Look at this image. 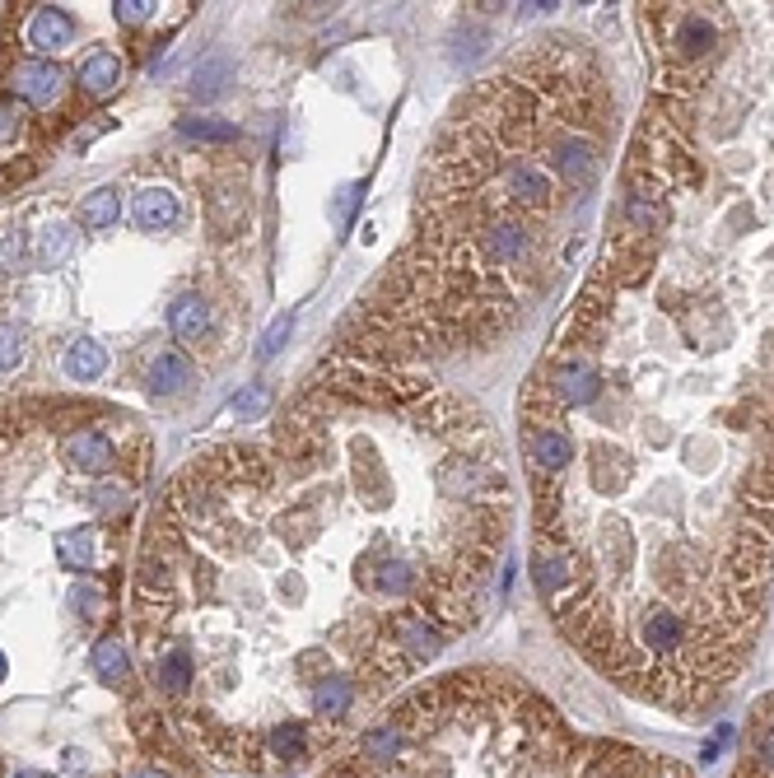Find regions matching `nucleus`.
<instances>
[{
    "mask_svg": "<svg viewBox=\"0 0 774 778\" xmlns=\"http://www.w3.org/2000/svg\"><path fill=\"white\" fill-rule=\"evenodd\" d=\"M177 131H183L187 140H201V145H229V140H238V126L224 122V118H210V112H192V118L177 122Z\"/></svg>",
    "mask_w": 774,
    "mask_h": 778,
    "instance_id": "13",
    "label": "nucleus"
},
{
    "mask_svg": "<svg viewBox=\"0 0 774 778\" xmlns=\"http://www.w3.org/2000/svg\"><path fill=\"white\" fill-rule=\"evenodd\" d=\"M351 700H355V681L351 676H322L318 686H312V714L318 718H345L351 714Z\"/></svg>",
    "mask_w": 774,
    "mask_h": 778,
    "instance_id": "6",
    "label": "nucleus"
},
{
    "mask_svg": "<svg viewBox=\"0 0 774 778\" xmlns=\"http://www.w3.org/2000/svg\"><path fill=\"white\" fill-rule=\"evenodd\" d=\"M71 38H75V20H71L65 10L47 5V10L33 14V24H28V47H33L38 57H52V52H61V47H71Z\"/></svg>",
    "mask_w": 774,
    "mask_h": 778,
    "instance_id": "4",
    "label": "nucleus"
},
{
    "mask_svg": "<svg viewBox=\"0 0 774 778\" xmlns=\"http://www.w3.org/2000/svg\"><path fill=\"white\" fill-rule=\"evenodd\" d=\"M118 214H122V196L112 187H94L85 201H79V224L85 229H108V224H118Z\"/></svg>",
    "mask_w": 774,
    "mask_h": 778,
    "instance_id": "15",
    "label": "nucleus"
},
{
    "mask_svg": "<svg viewBox=\"0 0 774 778\" xmlns=\"http://www.w3.org/2000/svg\"><path fill=\"white\" fill-rule=\"evenodd\" d=\"M0 681H5V653H0Z\"/></svg>",
    "mask_w": 774,
    "mask_h": 778,
    "instance_id": "29",
    "label": "nucleus"
},
{
    "mask_svg": "<svg viewBox=\"0 0 774 778\" xmlns=\"http://www.w3.org/2000/svg\"><path fill=\"white\" fill-rule=\"evenodd\" d=\"M267 410H271V387L267 383H248L234 396V416L238 420H261Z\"/></svg>",
    "mask_w": 774,
    "mask_h": 778,
    "instance_id": "20",
    "label": "nucleus"
},
{
    "mask_svg": "<svg viewBox=\"0 0 774 778\" xmlns=\"http://www.w3.org/2000/svg\"><path fill=\"white\" fill-rule=\"evenodd\" d=\"M14 778H52V774H42V769H20Z\"/></svg>",
    "mask_w": 774,
    "mask_h": 778,
    "instance_id": "28",
    "label": "nucleus"
},
{
    "mask_svg": "<svg viewBox=\"0 0 774 778\" xmlns=\"http://www.w3.org/2000/svg\"><path fill=\"white\" fill-rule=\"evenodd\" d=\"M57 559H61V569L85 573L94 565V532L89 527H71V532H61L57 536Z\"/></svg>",
    "mask_w": 774,
    "mask_h": 778,
    "instance_id": "12",
    "label": "nucleus"
},
{
    "mask_svg": "<svg viewBox=\"0 0 774 778\" xmlns=\"http://www.w3.org/2000/svg\"><path fill=\"white\" fill-rule=\"evenodd\" d=\"M192 653L187 649H173V653H163L159 657V671H155V681H159V690H169V694H183L187 686H192Z\"/></svg>",
    "mask_w": 774,
    "mask_h": 778,
    "instance_id": "17",
    "label": "nucleus"
},
{
    "mask_svg": "<svg viewBox=\"0 0 774 778\" xmlns=\"http://www.w3.org/2000/svg\"><path fill=\"white\" fill-rule=\"evenodd\" d=\"M10 85H14V94H20L24 103H33V108H52L57 98H61L65 75H61V65H57V61H24V65H14Z\"/></svg>",
    "mask_w": 774,
    "mask_h": 778,
    "instance_id": "1",
    "label": "nucleus"
},
{
    "mask_svg": "<svg viewBox=\"0 0 774 778\" xmlns=\"http://www.w3.org/2000/svg\"><path fill=\"white\" fill-rule=\"evenodd\" d=\"M71 606H75V616H98V606H103V592H98L94 583H75V588H71Z\"/></svg>",
    "mask_w": 774,
    "mask_h": 778,
    "instance_id": "23",
    "label": "nucleus"
},
{
    "mask_svg": "<svg viewBox=\"0 0 774 778\" xmlns=\"http://www.w3.org/2000/svg\"><path fill=\"white\" fill-rule=\"evenodd\" d=\"M89 662H94L98 681H108V686H126L131 681V653H126L122 639H98Z\"/></svg>",
    "mask_w": 774,
    "mask_h": 778,
    "instance_id": "9",
    "label": "nucleus"
},
{
    "mask_svg": "<svg viewBox=\"0 0 774 778\" xmlns=\"http://www.w3.org/2000/svg\"><path fill=\"white\" fill-rule=\"evenodd\" d=\"M177 220H183V201H177V192L145 187L136 196V224L145 229V234H169V229H177Z\"/></svg>",
    "mask_w": 774,
    "mask_h": 778,
    "instance_id": "2",
    "label": "nucleus"
},
{
    "mask_svg": "<svg viewBox=\"0 0 774 778\" xmlns=\"http://www.w3.org/2000/svg\"><path fill=\"white\" fill-rule=\"evenodd\" d=\"M290 331H294V318H290V312H280V318H275L267 331H261V341H257V359H271V355L285 350Z\"/></svg>",
    "mask_w": 774,
    "mask_h": 778,
    "instance_id": "22",
    "label": "nucleus"
},
{
    "mask_svg": "<svg viewBox=\"0 0 774 778\" xmlns=\"http://www.w3.org/2000/svg\"><path fill=\"white\" fill-rule=\"evenodd\" d=\"M65 461L85 476H103V471H112L118 453H112V443L98 434V429H79V434L65 439Z\"/></svg>",
    "mask_w": 774,
    "mask_h": 778,
    "instance_id": "3",
    "label": "nucleus"
},
{
    "mask_svg": "<svg viewBox=\"0 0 774 778\" xmlns=\"http://www.w3.org/2000/svg\"><path fill=\"white\" fill-rule=\"evenodd\" d=\"M71 247H75V229L71 224H42L38 229V261L42 267H57V261L71 257Z\"/></svg>",
    "mask_w": 774,
    "mask_h": 778,
    "instance_id": "18",
    "label": "nucleus"
},
{
    "mask_svg": "<svg viewBox=\"0 0 774 778\" xmlns=\"http://www.w3.org/2000/svg\"><path fill=\"white\" fill-rule=\"evenodd\" d=\"M118 85H122V61L112 52H94L85 65H79V89H85L89 98H108Z\"/></svg>",
    "mask_w": 774,
    "mask_h": 778,
    "instance_id": "7",
    "label": "nucleus"
},
{
    "mask_svg": "<svg viewBox=\"0 0 774 778\" xmlns=\"http://www.w3.org/2000/svg\"><path fill=\"white\" fill-rule=\"evenodd\" d=\"M267 746H271V755L280 760V765H304V760H308V732H304V723H280Z\"/></svg>",
    "mask_w": 774,
    "mask_h": 778,
    "instance_id": "16",
    "label": "nucleus"
},
{
    "mask_svg": "<svg viewBox=\"0 0 774 778\" xmlns=\"http://www.w3.org/2000/svg\"><path fill=\"white\" fill-rule=\"evenodd\" d=\"M112 10H118V20H122V24H145V20L155 14L150 0H118Z\"/></svg>",
    "mask_w": 774,
    "mask_h": 778,
    "instance_id": "24",
    "label": "nucleus"
},
{
    "mask_svg": "<svg viewBox=\"0 0 774 778\" xmlns=\"http://www.w3.org/2000/svg\"><path fill=\"white\" fill-rule=\"evenodd\" d=\"M397 639H402V649L416 657V662H430L443 653V634L434 625H425V620H402L397 625Z\"/></svg>",
    "mask_w": 774,
    "mask_h": 778,
    "instance_id": "14",
    "label": "nucleus"
},
{
    "mask_svg": "<svg viewBox=\"0 0 774 778\" xmlns=\"http://www.w3.org/2000/svg\"><path fill=\"white\" fill-rule=\"evenodd\" d=\"M24 363V331L14 322H0V373L20 369Z\"/></svg>",
    "mask_w": 774,
    "mask_h": 778,
    "instance_id": "21",
    "label": "nucleus"
},
{
    "mask_svg": "<svg viewBox=\"0 0 774 778\" xmlns=\"http://www.w3.org/2000/svg\"><path fill=\"white\" fill-rule=\"evenodd\" d=\"M20 126H24V112L14 103H0V145H10L14 136H20Z\"/></svg>",
    "mask_w": 774,
    "mask_h": 778,
    "instance_id": "25",
    "label": "nucleus"
},
{
    "mask_svg": "<svg viewBox=\"0 0 774 778\" xmlns=\"http://www.w3.org/2000/svg\"><path fill=\"white\" fill-rule=\"evenodd\" d=\"M131 778H169V774H163V769H136Z\"/></svg>",
    "mask_w": 774,
    "mask_h": 778,
    "instance_id": "27",
    "label": "nucleus"
},
{
    "mask_svg": "<svg viewBox=\"0 0 774 778\" xmlns=\"http://www.w3.org/2000/svg\"><path fill=\"white\" fill-rule=\"evenodd\" d=\"M192 387V359L163 350L155 363H150V392L155 396H177Z\"/></svg>",
    "mask_w": 774,
    "mask_h": 778,
    "instance_id": "8",
    "label": "nucleus"
},
{
    "mask_svg": "<svg viewBox=\"0 0 774 778\" xmlns=\"http://www.w3.org/2000/svg\"><path fill=\"white\" fill-rule=\"evenodd\" d=\"M169 326L177 341H206L210 336V304L201 294H183V299L169 308Z\"/></svg>",
    "mask_w": 774,
    "mask_h": 778,
    "instance_id": "5",
    "label": "nucleus"
},
{
    "mask_svg": "<svg viewBox=\"0 0 774 778\" xmlns=\"http://www.w3.org/2000/svg\"><path fill=\"white\" fill-rule=\"evenodd\" d=\"M359 755H369V760H392V755H402V727H373V732L359 741Z\"/></svg>",
    "mask_w": 774,
    "mask_h": 778,
    "instance_id": "19",
    "label": "nucleus"
},
{
    "mask_svg": "<svg viewBox=\"0 0 774 778\" xmlns=\"http://www.w3.org/2000/svg\"><path fill=\"white\" fill-rule=\"evenodd\" d=\"M229 79H234V57L229 52H210L201 65L192 71V94L196 98H216Z\"/></svg>",
    "mask_w": 774,
    "mask_h": 778,
    "instance_id": "11",
    "label": "nucleus"
},
{
    "mask_svg": "<svg viewBox=\"0 0 774 778\" xmlns=\"http://www.w3.org/2000/svg\"><path fill=\"white\" fill-rule=\"evenodd\" d=\"M65 769H71V774H85V751H65Z\"/></svg>",
    "mask_w": 774,
    "mask_h": 778,
    "instance_id": "26",
    "label": "nucleus"
},
{
    "mask_svg": "<svg viewBox=\"0 0 774 778\" xmlns=\"http://www.w3.org/2000/svg\"><path fill=\"white\" fill-rule=\"evenodd\" d=\"M103 369H108V350L94 336H79L71 345V355H65V373H71L75 383H94V378H103Z\"/></svg>",
    "mask_w": 774,
    "mask_h": 778,
    "instance_id": "10",
    "label": "nucleus"
}]
</instances>
